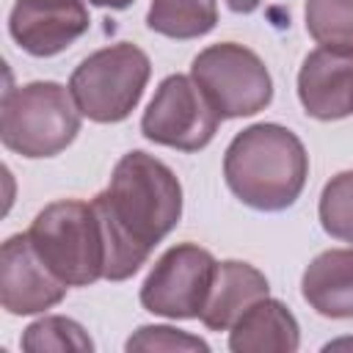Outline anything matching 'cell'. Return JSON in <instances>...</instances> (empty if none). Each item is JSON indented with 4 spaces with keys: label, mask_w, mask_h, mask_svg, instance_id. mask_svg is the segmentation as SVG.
<instances>
[{
    "label": "cell",
    "mask_w": 353,
    "mask_h": 353,
    "mask_svg": "<svg viewBox=\"0 0 353 353\" xmlns=\"http://www.w3.org/2000/svg\"><path fill=\"white\" fill-rule=\"evenodd\" d=\"M91 204L105 234V279L124 281L179 223L182 185L163 160L135 149L116 163L110 185Z\"/></svg>",
    "instance_id": "obj_1"
},
{
    "label": "cell",
    "mask_w": 353,
    "mask_h": 353,
    "mask_svg": "<svg viewBox=\"0 0 353 353\" xmlns=\"http://www.w3.org/2000/svg\"><path fill=\"white\" fill-rule=\"evenodd\" d=\"M223 176L245 207L279 212L298 201L309 176V154L292 130L270 121L251 124L232 138Z\"/></svg>",
    "instance_id": "obj_2"
},
{
    "label": "cell",
    "mask_w": 353,
    "mask_h": 353,
    "mask_svg": "<svg viewBox=\"0 0 353 353\" xmlns=\"http://www.w3.org/2000/svg\"><path fill=\"white\" fill-rule=\"evenodd\" d=\"M28 237L63 284L88 287L105 279V234L94 204L80 199L52 201L33 218Z\"/></svg>",
    "instance_id": "obj_3"
},
{
    "label": "cell",
    "mask_w": 353,
    "mask_h": 353,
    "mask_svg": "<svg viewBox=\"0 0 353 353\" xmlns=\"http://www.w3.org/2000/svg\"><path fill=\"white\" fill-rule=\"evenodd\" d=\"M80 110L61 83L36 80L6 88L0 105V138L8 152L39 160L63 152L80 132Z\"/></svg>",
    "instance_id": "obj_4"
},
{
    "label": "cell",
    "mask_w": 353,
    "mask_h": 353,
    "mask_svg": "<svg viewBox=\"0 0 353 353\" xmlns=\"http://www.w3.org/2000/svg\"><path fill=\"white\" fill-rule=\"evenodd\" d=\"M149 74V55L130 41H119L77 63L69 77V94L85 119L116 124L138 108Z\"/></svg>",
    "instance_id": "obj_5"
},
{
    "label": "cell",
    "mask_w": 353,
    "mask_h": 353,
    "mask_svg": "<svg viewBox=\"0 0 353 353\" xmlns=\"http://www.w3.org/2000/svg\"><path fill=\"white\" fill-rule=\"evenodd\" d=\"M190 77L221 119L254 116L273 99V80L265 61L234 41L201 50L190 63Z\"/></svg>",
    "instance_id": "obj_6"
},
{
    "label": "cell",
    "mask_w": 353,
    "mask_h": 353,
    "mask_svg": "<svg viewBox=\"0 0 353 353\" xmlns=\"http://www.w3.org/2000/svg\"><path fill=\"white\" fill-rule=\"evenodd\" d=\"M215 265V256L196 243L171 245L141 284V306L168 320L201 317Z\"/></svg>",
    "instance_id": "obj_7"
},
{
    "label": "cell",
    "mask_w": 353,
    "mask_h": 353,
    "mask_svg": "<svg viewBox=\"0 0 353 353\" xmlns=\"http://www.w3.org/2000/svg\"><path fill=\"white\" fill-rule=\"evenodd\" d=\"M218 110L210 105L193 77L171 74L154 91L141 119V132L152 143L179 152L204 149L218 132Z\"/></svg>",
    "instance_id": "obj_8"
},
{
    "label": "cell",
    "mask_w": 353,
    "mask_h": 353,
    "mask_svg": "<svg viewBox=\"0 0 353 353\" xmlns=\"http://www.w3.org/2000/svg\"><path fill=\"white\" fill-rule=\"evenodd\" d=\"M63 284L36 254L28 232L14 234L0 248V303L8 314H39L63 301Z\"/></svg>",
    "instance_id": "obj_9"
},
{
    "label": "cell",
    "mask_w": 353,
    "mask_h": 353,
    "mask_svg": "<svg viewBox=\"0 0 353 353\" xmlns=\"http://www.w3.org/2000/svg\"><path fill=\"white\" fill-rule=\"evenodd\" d=\"M88 30V8L83 0H17L8 17V33L36 58L63 52Z\"/></svg>",
    "instance_id": "obj_10"
},
{
    "label": "cell",
    "mask_w": 353,
    "mask_h": 353,
    "mask_svg": "<svg viewBox=\"0 0 353 353\" xmlns=\"http://www.w3.org/2000/svg\"><path fill=\"white\" fill-rule=\"evenodd\" d=\"M298 99L312 119L336 121L353 113V55L312 50L298 72Z\"/></svg>",
    "instance_id": "obj_11"
},
{
    "label": "cell",
    "mask_w": 353,
    "mask_h": 353,
    "mask_svg": "<svg viewBox=\"0 0 353 353\" xmlns=\"http://www.w3.org/2000/svg\"><path fill=\"white\" fill-rule=\"evenodd\" d=\"M298 345L301 328L295 314L268 295L251 303L229 331V347L234 353H292Z\"/></svg>",
    "instance_id": "obj_12"
},
{
    "label": "cell",
    "mask_w": 353,
    "mask_h": 353,
    "mask_svg": "<svg viewBox=\"0 0 353 353\" xmlns=\"http://www.w3.org/2000/svg\"><path fill=\"white\" fill-rule=\"evenodd\" d=\"M268 279L248 262L226 259L215 265L210 298L201 312V323L210 331H229L234 320L259 298L268 295Z\"/></svg>",
    "instance_id": "obj_13"
},
{
    "label": "cell",
    "mask_w": 353,
    "mask_h": 353,
    "mask_svg": "<svg viewBox=\"0 0 353 353\" xmlns=\"http://www.w3.org/2000/svg\"><path fill=\"white\" fill-rule=\"evenodd\" d=\"M303 301L323 317H353V248L317 254L301 279Z\"/></svg>",
    "instance_id": "obj_14"
},
{
    "label": "cell",
    "mask_w": 353,
    "mask_h": 353,
    "mask_svg": "<svg viewBox=\"0 0 353 353\" xmlns=\"http://www.w3.org/2000/svg\"><path fill=\"white\" fill-rule=\"evenodd\" d=\"M218 22L215 0H152L146 25L168 39H199Z\"/></svg>",
    "instance_id": "obj_15"
},
{
    "label": "cell",
    "mask_w": 353,
    "mask_h": 353,
    "mask_svg": "<svg viewBox=\"0 0 353 353\" xmlns=\"http://www.w3.org/2000/svg\"><path fill=\"white\" fill-rule=\"evenodd\" d=\"M303 17L320 47L353 55V0H306Z\"/></svg>",
    "instance_id": "obj_16"
},
{
    "label": "cell",
    "mask_w": 353,
    "mask_h": 353,
    "mask_svg": "<svg viewBox=\"0 0 353 353\" xmlns=\"http://www.w3.org/2000/svg\"><path fill=\"white\" fill-rule=\"evenodd\" d=\"M22 350H28V353H47V350L91 353L94 342H91L88 331L77 320L61 317V314H50V317H41V320H36V323H30L25 328Z\"/></svg>",
    "instance_id": "obj_17"
},
{
    "label": "cell",
    "mask_w": 353,
    "mask_h": 353,
    "mask_svg": "<svg viewBox=\"0 0 353 353\" xmlns=\"http://www.w3.org/2000/svg\"><path fill=\"white\" fill-rule=\"evenodd\" d=\"M323 229L345 243H353V171L331 176L320 193Z\"/></svg>",
    "instance_id": "obj_18"
},
{
    "label": "cell",
    "mask_w": 353,
    "mask_h": 353,
    "mask_svg": "<svg viewBox=\"0 0 353 353\" xmlns=\"http://www.w3.org/2000/svg\"><path fill=\"white\" fill-rule=\"evenodd\" d=\"M127 350H210V345L171 325H141L124 345Z\"/></svg>",
    "instance_id": "obj_19"
},
{
    "label": "cell",
    "mask_w": 353,
    "mask_h": 353,
    "mask_svg": "<svg viewBox=\"0 0 353 353\" xmlns=\"http://www.w3.org/2000/svg\"><path fill=\"white\" fill-rule=\"evenodd\" d=\"M259 3H262V0H226V6H229L232 11H237V14H251Z\"/></svg>",
    "instance_id": "obj_20"
},
{
    "label": "cell",
    "mask_w": 353,
    "mask_h": 353,
    "mask_svg": "<svg viewBox=\"0 0 353 353\" xmlns=\"http://www.w3.org/2000/svg\"><path fill=\"white\" fill-rule=\"evenodd\" d=\"M88 3H94V6H99V8H127L132 0H88Z\"/></svg>",
    "instance_id": "obj_21"
}]
</instances>
